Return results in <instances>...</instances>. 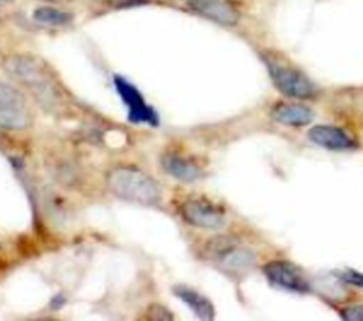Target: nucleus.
Masks as SVG:
<instances>
[{
    "label": "nucleus",
    "mask_w": 363,
    "mask_h": 321,
    "mask_svg": "<svg viewBox=\"0 0 363 321\" xmlns=\"http://www.w3.org/2000/svg\"><path fill=\"white\" fill-rule=\"evenodd\" d=\"M182 215L191 225L203 229H217L225 222L224 211L212 201L202 198L188 200L182 205Z\"/></svg>",
    "instance_id": "obj_8"
},
{
    "label": "nucleus",
    "mask_w": 363,
    "mask_h": 321,
    "mask_svg": "<svg viewBox=\"0 0 363 321\" xmlns=\"http://www.w3.org/2000/svg\"><path fill=\"white\" fill-rule=\"evenodd\" d=\"M264 274L272 286H277L283 290L294 293H306L309 290V283L301 270L290 262H269L264 266Z\"/></svg>",
    "instance_id": "obj_7"
},
{
    "label": "nucleus",
    "mask_w": 363,
    "mask_h": 321,
    "mask_svg": "<svg viewBox=\"0 0 363 321\" xmlns=\"http://www.w3.org/2000/svg\"><path fill=\"white\" fill-rule=\"evenodd\" d=\"M173 295L184 302L195 313V315L198 318H200V320H213L214 318L216 310H214L212 302L207 297H205L203 295H200L199 292H196L195 289L184 286V285H177L173 288Z\"/></svg>",
    "instance_id": "obj_12"
},
{
    "label": "nucleus",
    "mask_w": 363,
    "mask_h": 321,
    "mask_svg": "<svg viewBox=\"0 0 363 321\" xmlns=\"http://www.w3.org/2000/svg\"><path fill=\"white\" fill-rule=\"evenodd\" d=\"M339 314L348 321H363V306H349L341 310Z\"/></svg>",
    "instance_id": "obj_16"
},
{
    "label": "nucleus",
    "mask_w": 363,
    "mask_h": 321,
    "mask_svg": "<svg viewBox=\"0 0 363 321\" xmlns=\"http://www.w3.org/2000/svg\"><path fill=\"white\" fill-rule=\"evenodd\" d=\"M342 279L353 286H357V288H362L363 289V273H359L356 270H346L343 274H342Z\"/></svg>",
    "instance_id": "obj_17"
},
{
    "label": "nucleus",
    "mask_w": 363,
    "mask_h": 321,
    "mask_svg": "<svg viewBox=\"0 0 363 321\" xmlns=\"http://www.w3.org/2000/svg\"><path fill=\"white\" fill-rule=\"evenodd\" d=\"M5 72L43 102H54L59 91L45 64L30 54H12L3 60Z\"/></svg>",
    "instance_id": "obj_1"
},
{
    "label": "nucleus",
    "mask_w": 363,
    "mask_h": 321,
    "mask_svg": "<svg viewBox=\"0 0 363 321\" xmlns=\"http://www.w3.org/2000/svg\"><path fill=\"white\" fill-rule=\"evenodd\" d=\"M272 119L287 126H305L313 120V111L302 104L283 102L271 112Z\"/></svg>",
    "instance_id": "obj_11"
},
{
    "label": "nucleus",
    "mask_w": 363,
    "mask_h": 321,
    "mask_svg": "<svg viewBox=\"0 0 363 321\" xmlns=\"http://www.w3.org/2000/svg\"><path fill=\"white\" fill-rule=\"evenodd\" d=\"M110 190L122 200L144 205H155L162 193L156 181L147 173L133 167H117L107 178Z\"/></svg>",
    "instance_id": "obj_2"
},
{
    "label": "nucleus",
    "mask_w": 363,
    "mask_h": 321,
    "mask_svg": "<svg viewBox=\"0 0 363 321\" xmlns=\"http://www.w3.org/2000/svg\"><path fill=\"white\" fill-rule=\"evenodd\" d=\"M207 252L218 265L230 272H244L255 263V256L244 248H240L233 240L218 237L209 242Z\"/></svg>",
    "instance_id": "obj_6"
},
{
    "label": "nucleus",
    "mask_w": 363,
    "mask_h": 321,
    "mask_svg": "<svg viewBox=\"0 0 363 321\" xmlns=\"http://www.w3.org/2000/svg\"><path fill=\"white\" fill-rule=\"evenodd\" d=\"M114 85L122 102L128 108V119L132 123H147L149 126L159 125V115L156 111L147 104L140 89L121 75L114 77Z\"/></svg>",
    "instance_id": "obj_5"
},
{
    "label": "nucleus",
    "mask_w": 363,
    "mask_h": 321,
    "mask_svg": "<svg viewBox=\"0 0 363 321\" xmlns=\"http://www.w3.org/2000/svg\"><path fill=\"white\" fill-rule=\"evenodd\" d=\"M309 141L328 150H348L353 146V141L345 130L336 126L316 125L308 132Z\"/></svg>",
    "instance_id": "obj_10"
},
{
    "label": "nucleus",
    "mask_w": 363,
    "mask_h": 321,
    "mask_svg": "<svg viewBox=\"0 0 363 321\" xmlns=\"http://www.w3.org/2000/svg\"><path fill=\"white\" fill-rule=\"evenodd\" d=\"M30 125L26 97L6 82H0V127L22 130Z\"/></svg>",
    "instance_id": "obj_4"
},
{
    "label": "nucleus",
    "mask_w": 363,
    "mask_h": 321,
    "mask_svg": "<svg viewBox=\"0 0 363 321\" xmlns=\"http://www.w3.org/2000/svg\"><path fill=\"white\" fill-rule=\"evenodd\" d=\"M189 2H195V0H188V3H189Z\"/></svg>",
    "instance_id": "obj_20"
},
{
    "label": "nucleus",
    "mask_w": 363,
    "mask_h": 321,
    "mask_svg": "<svg viewBox=\"0 0 363 321\" xmlns=\"http://www.w3.org/2000/svg\"><path fill=\"white\" fill-rule=\"evenodd\" d=\"M261 60L268 71L271 82L281 94L294 100H311L316 95L313 82L295 65L274 53H262Z\"/></svg>",
    "instance_id": "obj_3"
},
{
    "label": "nucleus",
    "mask_w": 363,
    "mask_h": 321,
    "mask_svg": "<svg viewBox=\"0 0 363 321\" xmlns=\"http://www.w3.org/2000/svg\"><path fill=\"white\" fill-rule=\"evenodd\" d=\"M41 2H52V3H54V2H64V0H41Z\"/></svg>",
    "instance_id": "obj_18"
},
{
    "label": "nucleus",
    "mask_w": 363,
    "mask_h": 321,
    "mask_svg": "<svg viewBox=\"0 0 363 321\" xmlns=\"http://www.w3.org/2000/svg\"><path fill=\"white\" fill-rule=\"evenodd\" d=\"M2 2H13V0H2Z\"/></svg>",
    "instance_id": "obj_19"
},
{
    "label": "nucleus",
    "mask_w": 363,
    "mask_h": 321,
    "mask_svg": "<svg viewBox=\"0 0 363 321\" xmlns=\"http://www.w3.org/2000/svg\"><path fill=\"white\" fill-rule=\"evenodd\" d=\"M189 8L199 16L217 24L233 27L240 22V12L227 0H195Z\"/></svg>",
    "instance_id": "obj_9"
},
{
    "label": "nucleus",
    "mask_w": 363,
    "mask_h": 321,
    "mask_svg": "<svg viewBox=\"0 0 363 321\" xmlns=\"http://www.w3.org/2000/svg\"><path fill=\"white\" fill-rule=\"evenodd\" d=\"M147 314H148V318H151V320H161V321L173 320L172 313H170L166 307H163V306H161V304H152V306L148 308Z\"/></svg>",
    "instance_id": "obj_15"
},
{
    "label": "nucleus",
    "mask_w": 363,
    "mask_h": 321,
    "mask_svg": "<svg viewBox=\"0 0 363 321\" xmlns=\"http://www.w3.org/2000/svg\"><path fill=\"white\" fill-rule=\"evenodd\" d=\"M33 20L38 24L49 27H64L74 20L70 12L53 8V6H40L33 12Z\"/></svg>",
    "instance_id": "obj_14"
},
{
    "label": "nucleus",
    "mask_w": 363,
    "mask_h": 321,
    "mask_svg": "<svg viewBox=\"0 0 363 321\" xmlns=\"http://www.w3.org/2000/svg\"><path fill=\"white\" fill-rule=\"evenodd\" d=\"M161 163L163 170L168 174H170L173 178H177L180 181L192 182L202 175L199 166H196L193 162L179 155H165L162 156Z\"/></svg>",
    "instance_id": "obj_13"
}]
</instances>
